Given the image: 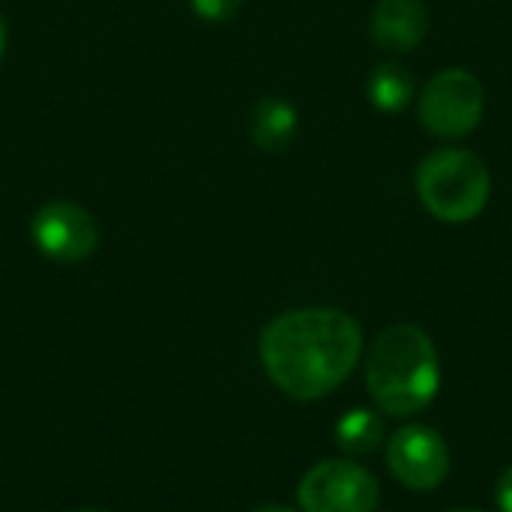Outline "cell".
Listing matches in <instances>:
<instances>
[{
	"label": "cell",
	"instance_id": "1",
	"mask_svg": "<svg viewBox=\"0 0 512 512\" xmlns=\"http://www.w3.org/2000/svg\"><path fill=\"white\" fill-rule=\"evenodd\" d=\"M267 378L297 402L339 390L363 357V327L333 306L291 309L273 318L258 342Z\"/></svg>",
	"mask_w": 512,
	"mask_h": 512
},
{
	"label": "cell",
	"instance_id": "2",
	"mask_svg": "<svg viewBox=\"0 0 512 512\" xmlns=\"http://www.w3.org/2000/svg\"><path fill=\"white\" fill-rule=\"evenodd\" d=\"M366 387L387 417H417L441 393V357L417 324L381 330L366 357Z\"/></svg>",
	"mask_w": 512,
	"mask_h": 512
},
{
	"label": "cell",
	"instance_id": "3",
	"mask_svg": "<svg viewBox=\"0 0 512 512\" xmlns=\"http://www.w3.org/2000/svg\"><path fill=\"white\" fill-rule=\"evenodd\" d=\"M414 186L426 213L447 225L477 219L492 201V171L465 147L432 150L420 162Z\"/></svg>",
	"mask_w": 512,
	"mask_h": 512
},
{
	"label": "cell",
	"instance_id": "4",
	"mask_svg": "<svg viewBox=\"0 0 512 512\" xmlns=\"http://www.w3.org/2000/svg\"><path fill=\"white\" fill-rule=\"evenodd\" d=\"M420 123L441 141L468 138L486 114V90L480 78L462 66L435 72L417 99Z\"/></svg>",
	"mask_w": 512,
	"mask_h": 512
},
{
	"label": "cell",
	"instance_id": "5",
	"mask_svg": "<svg viewBox=\"0 0 512 512\" xmlns=\"http://www.w3.org/2000/svg\"><path fill=\"white\" fill-rule=\"evenodd\" d=\"M297 504L300 512H375L381 483L351 459H324L303 474Z\"/></svg>",
	"mask_w": 512,
	"mask_h": 512
},
{
	"label": "cell",
	"instance_id": "6",
	"mask_svg": "<svg viewBox=\"0 0 512 512\" xmlns=\"http://www.w3.org/2000/svg\"><path fill=\"white\" fill-rule=\"evenodd\" d=\"M387 468L411 492H432L450 474V447L426 423H405L387 441Z\"/></svg>",
	"mask_w": 512,
	"mask_h": 512
},
{
	"label": "cell",
	"instance_id": "7",
	"mask_svg": "<svg viewBox=\"0 0 512 512\" xmlns=\"http://www.w3.org/2000/svg\"><path fill=\"white\" fill-rule=\"evenodd\" d=\"M30 237L48 261L78 264L96 252L99 225L75 201H48L36 210L30 222Z\"/></svg>",
	"mask_w": 512,
	"mask_h": 512
},
{
	"label": "cell",
	"instance_id": "8",
	"mask_svg": "<svg viewBox=\"0 0 512 512\" xmlns=\"http://www.w3.org/2000/svg\"><path fill=\"white\" fill-rule=\"evenodd\" d=\"M369 33L381 51L408 54L429 33V9L423 0H378L369 18Z\"/></svg>",
	"mask_w": 512,
	"mask_h": 512
},
{
	"label": "cell",
	"instance_id": "9",
	"mask_svg": "<svg viewBox=\"0 0 512 512\" xmlns=\"http://www.w3.org/2000/svg\"><path fill=\"white\" fill-rule=\"evenodd\" d=\"M249 132H252V141L261 150L282 153V150H288L294 144V138L300 132V114L282 96H261L255 102V108H252Z\"/></svg>",
	"mask_w": 512,
	"mask_h": 512
},
{
	"label": "cell",
	"instance_id": "10",
	"mask_svg": "<svg viewBox=\"0 0 512 512\" xmlns=\"http://www.w3.org/2000/svg\"><path fill=\"white\" fill-rule=\"evenodd\" d=\"M366 93H369V102L378 111L399 114V111H405L414 102V96H417V78L411 75V69L405 63L384 60V63H378L372 69L369 84H366Z\"/></svg>",
	"mask_w": 512,
	"mask_h": 512
},
{
	"label": "cell",
	"instance_id": "11",
	"mask_svg": "<svg viewBox=\"0 0 512 512\" xmlns=\"http://www.w3.org/2000/svg\"><path fill=\"white\" fill-rule=\"evenodd\" d=\"M336 444L348 456L375 453L384 444V420L369 408H351L336 423Z\"/></svg>",
	"mask_w": 512,
	"mask_h": 512
},
{
	"label": "cell",
	"instance_id": "12",
	"mask_svg": "<svg viewBox=\"0 0 512 512\" xmlns=\"http://www.w3.org/2000/svg\"><path fill=\"white\" fill-rule=\"evenodd\" d=\"M189 6L207 24H225L240 12L243 0H189Z\"/></svg>",
	"mask_w": 512,
	"mask_h": 512
},
{
	"label": "cell",
	"instance_id": "13",
	"mask_svg": "<svg viewBox=\"0 0 512 512\" xmlns=\"http://www.w3.org/2000/svg\"><path fill=\"white\" fill-rule=\"evenodd\" d=\"M495 501H498L501 512H512V465L495 483Z\"/></svg>",
	"mask_w": 512,
	"mask_h": 512
},
{
	"label": "cell",
	"instance_id": "14",
	"mask_svg": "<svg viewBox=\"0 0 512 512\" xmlns=\"http://www.w3.org/2000/svg\"><path fill=\"white\" fill-rule=\"evenodd\" d=\"M252 512H297L291 507H282V504H264V507H255Z\"/></svg>",
	"mask_w": 512,
	"mask_h": 512
},
{
	"label": "cell",
	"instance_id": "15",
	"mask_svg": "<svg viewBox=\"0 0 512 512\" xmlns=\"http://www.w3.org/2000/svg\"><path fill=\"white\" fill-rule=\"evenodd\" d=\"M3 51H6V21L0 18V60H3Z\"/></svg>",
	"mask_w": 512,
	"mask_h": 512
},
{
	"label": "cell",
	"instance_id": "16",
	"mask_svg": "<svg viewBox=\"0 0 512 512\" xmlns=\"http://www.w3.org/2000/svg\"><path fill=\"white\" fill-rule=\"evenodd\" d=\"M75 512H108V510H96V507H81V510Z\"/></svg>",
	"mask_w": 512,
	"mask_h": 512
},
{
	"label": "cell",
	"instance_id": "17",
	"mask_svg": "<svg viewBox=\"0 0 512 512\" xmlns=\"http://www.w3.org/2000/svg\"><path fill=\"white\" fill-rule=\"evenodd\" d=\"M450 512H486V510H474V507H462V510H450Z\"/></svg>",
	"mask_w": 512,
	"mask_h": 512
}]
</instances>
